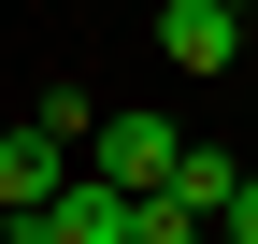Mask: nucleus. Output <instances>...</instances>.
Wrapping results in <instances>:
<instances>
[{"mask_svg":"<svg viewBox=\"0 0 258 244\" xmlns=\"http://www.w3.org/2000/svg\"><path fill=\"white\" fill-rule=\"evenodd\" d=\"M172 144H186L172 115H101V130H86V172L144 201V187H172Z\"/></svg>","mask_w":258,"mask_h":244,"instance_id":"obj_1","label":"nucleus"},{"mask_svg":"<svg viewBox=\"0 0 258 244\" xmlns=\"http://www.w3.org/2000/svg\"><path fill=\"white\" fill-rule=\"evenodd\" d=\"M57 187H72V130H43V115L0 130V216H43Z\"/></svg>","mask_w":258,"mask_h":244,"instance_id":"obj_2","label":"nucleus"},{"mask_svg":"<svg viewBox=\"0 0 258 244\" xmlns=\"http://www.w3.org/2000/svg\"><path fill=\"white\" fill-rule=\"evenodd\" d=\"M158 57H172V72H230L244 57V15L230 0H158Z\"/></svg>","mask_w":258,"mask_h":244,"instance_id":"obj_3","label":"nucleus"},{"mask_svg":"<svg viewBox=\"0 0 258 244\" xmlns=\"http://www.w3.org/2000/svg\"><path fill=\"white\" fill-rule=\"evenodd\" d=\"M43 244H129V187H101V172H72V187L43 201Z\"/></svg>","mask_w":258,"mask_h":244,"instance_id":"obj_4","label":"nucleus"},{"mask_svg":"<svg viewBox=\"0 0 258 244\" xmlns=\"http://www.w3.org/2000/svg\"><path fill=\"white\" fill-rule=\"evenodd\" d=\"M172 201H186V216H230V201H244V158H230V144H172Z\"/></svg>","mask_w":258,"mask_h":244,"instance_id":"obj_5","label":"nucleus"},{"mask_svg":"<svg viewBox=\"0 0 258 244\" xmlns=\"http://www.w3.org/2000/svg\"><path fill=\"white\" fill-rule=\"evenodd\" d=\"M129 244H215V230H201V216H186V201H172V187H144V201H129Z\"/></svg>","mask_w":258,"mask_h":244,"instance_id":"obj_6","label":"nucleus"},{"mask_svg":"<svg viewBox=\"0 0 258 244\" xmlns=\"http://www.w3.org/2000/svg\"><path fill=\"white\" fill-rule=\"evenodd\" d=\"M0 244H43V216H15V230H0Z\"/></svg>","mask_w":258,"mask_h":244,"instance_id":"obj_7","label":"nucleus"},{"mask_svg":"<svg viewBox=\"0 0 258 244\" xmlns=\"http://www.w3.org/2000/svg\"><path fill=\"white\" fill-rule=\"evenodd\" d=\"M244 29H258V0H244Z\"/></svg>","mask_w":258,"mask_h":244,"instance_id":"obj_8","label":"nucleus"}]
</instances>
